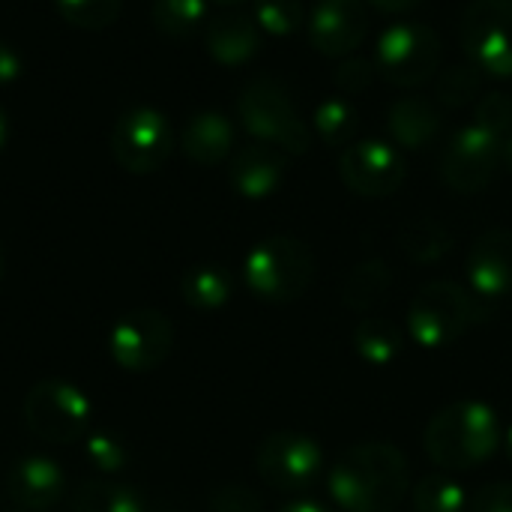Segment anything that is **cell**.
<instances>
[{
    "label": "cell",
    "mask_w": 512,
    "mask_h": 512,
    "mask_svg": "<svg viewBox=\"0 0 512 512\" xmlns=\"http://www.w3.org/2000/svg\"><path fill=\"white\" fill-rule=\"evenodd\" d=\"M477 120H483L486 126L498 129L501 135L510 138L512 132V99L507 93L495 90V93H486L480 102H477V111H474Z\"/></svg>",
    "instance_id": "obj_34"
},
{
    "label": "cell",
    "mask_w": 512,
    "mask_h": 512,
    "mask_svg": "<svg viewBox=\"0 0 512 512\" xmlns=\"http://www.w3.org/2000/svg\"><path fill=\"white\" fill-rule=\"evenodd\" d=\"M252 21L258 30L270 36H291L303 27V3L300 0H255Z\"/></svg>",
    "instance_id": "obj_31"
},
{
    "label": "cell",
    "mask_w": 512,
    "mask_h": 512,
    "mask_svg": "<svg viewBox=\"0 0 512 512\" xmlns=\"http://www.w3.org/2000/svg\"><path fill=\"white\" fill-rule=\"evenodd\" d=\"M150 18L159 33L186 39L207 24V0H153Z\"/></svg>",
    "instance_id": "obj_26"
},
{
    "label": "cell",
    "mask_w": 512,
    "mask_h": 512,
    "mask_svg": "<svg viewBox=\"0 0 512 512\" xmlns=\"http://www.w3.org/2000/svg\"><path fill=\"white\" fill-rule=\"evenodd\" d=\"M468 512H512V483H492L483 486L471 504Z\"/></svg>",
    "instance_id": "obj_36"
},
{
    "label": "cell",
    "mask_w": 512,
    "mask_h": 512,
    "mask_svg": "<svg viewBox=\"0 0 512 512\" xmlns=\"http://www.w3.org/2000/svg\"><path fill=\"white\" fill-rule=\"evenodd\" d=\"M315 279V255L297 237H267L255 243L243 261L246 288L264 303H294Z\"/></svg>",
    "instance_id": "obj_5"
},
{
    "label": "cell",
    "mask_w": 512,
    "mask_h": 512,
    "mask_svg": "<svg viewBox=\"0 0 512 512\" xmlns=\"http://www.w3.org/2000/svg\"><path fill=\"white\" fill-rule=\"evenodd\" d=\"M84 456L102 474H120L126 468V462H129L126 444L114 432H105V429L90 432L84 438Z\"/></svg>",
    "instance_id": "obj_32"
},
{
    "label": "cell",
    "mask_w": 512,
    "mask_h": 512,
    "mask_svg": "<svg viewBox=\"0 0 512 512\" xmlns=\"http://www.w3.org/2000/svg\"><path fill=\"white\" fill-rule=\"evenodd\" d=\"M408 489V459L387 441L348 447L330 471V495L342 512H396Z\"/></svg>",
    "instance_id": "obj_1"
},
{
    "label": "cell",
    "mask_w": 512,
    "mask_h": 512,
    "mask_svg": "<svg viewBox=\"0 0 512 512\" xmlns=\"http://www.w3.org/2000/svg\"><path fill=\"white\" fill-rule=\"evenodd\" d=\"M60 18L81 30H105L120 18L123 0H54Z\"/></svg>",
    "instance_id": "obj_30"
},
{
    "label": "cell",
    "mask_w": 512,
    "mask_h": 512,
    "mask_svg": "<svg viewBox=\"0 0 512 512\" xmlns=\"http://www.w3.org/2000/svg\"><path fill=\"white\" fill-rule=\"evenodd\" d=\"M279 512H333L327 504H321V501H312V498H297V501H291V504H285Z\"/></svg>",
    "instance_id": "obj_39"
},
{
    "label": "cell",
    "mask_w": 512,
    "mask_h": 512,
    "mask_svg": "<svg viewBox=\"0 0 512 512\" xmlns=\"http://www.w3.org/2000/svg\"><path fill=\"white\" fill-rule=\"evenodd\" d=\"M0 276H3V246H0Z\"/></svg>",
    "instance_id": "obj_44"
},
{
    "label": "cell",
    "mask_w": 512,
    "mask_h": 512,
    "mask_svg": "<svg viewBox=\"0 0 512 512\" xmlns=\"http://www.w3.org/2000/svg\"><path fill=\"white\" fill-rule=\"evenodd\" d=\"M261 480L285 495H306L324 474V450L300 432H273L255 456Z\"/></svg>",
    "instance_id": "obj_9"
},
{
    "label": "cell",
    "mask_w": 512,
    "mask_h": 512,
    "mask_svg": "<svg viewBox=\"0 0 512 512\" xmlns=\"http://www.w3.org/2000/svg\"><path fill=\"white\" fill-rule=\"evenodd\" d=\"M468 291L483 303H495L512 294V231L489 228L480 234L465 261Z\"/></svg>",
    "instance_id": "obj_14"
},
{
    "label": "cell",
    "mask_w": 512,
    "mask_h": 512,
    "mask_svg": "<svg viewBox=\"0 0 512 512\" xmlns=\"http://www.w3.org/2000/svg\"><path fill=\"white\" fill-rule=\"evenodd\" d=\"M237 114L243 129L285 156H303L312 147V129L306 126L291 93L267 75L252 78L237 99Z\"/></svg>",
    "instance_id": "obj_4"
},
{
    "label": "cell",
    "mask_w": 512,
    "mask_h": 512,
    "mask_svg": "<svg viewBox=\"0 0 512 512\" xmlns=\"http://www.w3.org/2000/svg\"><path fill=\"white\" fill-rule=\"evenodd\" d=\"M351 342H354V351L363 363L384 369L402 354L405 333L396 321H390L384 315H366L363 321H357Z\"/></svg>",
    "instance_id": "obj_23"
},
{
    "label": "cell",
    "mask_w": 512,
    "mask_h": 512,
    "mask_svg": "<svg viewBox=\"0 0 512 512\" xmlns=\"http://www.w3.org/2000/svg\"><path fill=\"white\" fill-rule=\"evenodd\" d=\"M213 3H222V6H234V3H243V0H213Z\"/></svg>",
    "instance_id": "obj_43"
},
{
    "label": "cell",
    "mask_w": 512,
    "mask_h": 512,
    "mask_svg": "<svg viewBox=\"0 0 512 512\" xmlns=\"http://www.w3.org/2000/svg\"><path fill=\"white\" fill-rule=\"evenodd\" d=\"M180 147L186 159L201 168L222 165L234 147V126L222 111H198L180 135Z\"/></svg>",
    "instance_id": "obj_20"
},
{
    "label": "cell",
    "mask_w": 512,
    "mask_h": 512,
    "mask_svg": "<svg viewBox=\"0 0 512 512\" xmlns=\"http://www.w3.org/2000/svg\"><path fill=\"white\" fill-rule=\"evenodd\" d=\"M93 405L69 381H39L24 396V423L45 444H72L87 435Z\"/></svg>",
    "instance_id": "obj_7"
},
{
    "label": "cell",
    "mask_w": 512,
    "mask_h": 512,
    "mask_svg": "<svg viewBox=\"0 0 512 512\" xmlns=\"http://www.w3.org/2000/svg\"><path fill=\"white\" fill-rule=\"evenodd\" d=\"M504 141L507 135H501L498 129L474 117L444 147V156H441L444 183L459 195L483 192L495 180V171L504 159Z\"/></svg>",
    "instance_id": "obj_8"
},
{
    "label": "cell",
    "mask_w": 512,
    "mask_h": 512,
    "mask_svg": "<svg viewBox=\"0 0 512 512\" xmlns=\"http://www.w3.org/2000/svg\"><path fill=\"white\" fill-rule=\"evenodd\" d=\"M399 252L411 264H435L453 249V231L435 216H414L399 228Z\"/></svg>",
    "instance_id": "obj_22"
},
{
    "label": "cell",
    "mask_w": 512,
    "mask_h": 512,
    "mask_svg": "<svg viewBox=\"0 0 512 512\" xmlns=\"http://www.w3.org/2000/svg\"><path fill=\"white\" fill-rule=\"evenodd\" d=\"M174 348L171 318L159 309H132L111 327L108 351L111 360L126 372H153L159 369Z\"/></svg>",
    "instance_id": "obj_10"
},
{
    "label": "cell",
    "mask_w": 512,
    "mask_h": 512,
    "mask_svg": "<svg viewBox=\"0 0 512 512\" xmlns=\"http://www.w3.org/2000/svg\"><path fill=\"white\" fill-rule=\"evenodd\" d=\"M393 285H396V276H393L390 264L381 261V258H369V261L357 264L345 276L342 303H345V309H351L357 315H366V312L378 309L390 297Z\"/></svg>",
    "instance_id": "obj_21"
},
{
    "label": "cell",
    "mask_w": 512,
    "mask_h": 512,
    "mask_svg": "<svg viewBox=\"0 0 512 512\" xmlns=\"http://www.w3.org/2000/svg\"><path fill=\"white\" fill-rule=\"evenodd\" d=\"M423 444L441 471H474L498 450L501 423L486 402H453L429 420Z\"/></svg>",
    "instance_id": "obj_2"
},
{
    "label": "cell",
    "mask_w": 512,
    "mask_h": 512,
    "mask_svg": "<svg viewBox=\"0 0 512 512\" xmlns=\"http://www.w3.org/2000/svg\"><path fill=\"white\" fill-rule=\"evenodd\" d=\"M69 512H147V501L126 483L90 480L72 492Z\"/></svg>",
    "instance_id": "obj_25"
},
{
    "label": "cell",
    "mask_w": 512,
    "mask_h": 512,
    "mask_svg": "<svg viewBox=\"0 0 512 512\" xmlns=\"http://www.w3.org/2000/svg\"><path fill=\"white\" fill-rule=\"evenodd\" d=\"M486 318V303L474 297L465 285L450 279H435L417 291L408 306V336L429 351L459 342L474 324Z\"/></svg>",
    "instance_id": "obj_3"
},
{
    "label": "cell",
    "mask_w": 512,
    "mask_h": 512,
    "mask_svg": "<svg viewBox=\"0 0 512 512\" xmlns=\"http://www.w3.org/2000/svg\"><path fill=\"white\" fill-rule=\"evenodd\" d=\"M375 72H378V69H375L372 60L354 57V60H345V63L333 72V84H336L339 93H363V90L372 84Z\"/></svg>",
    "instance_id": "obj_35"
},
{
    "label": "cell",
    "mask_w": 512,
    "mask_h": 512,
    "mask_svg": "<svg viewBox=\"0 0 512 512\" xmlns=\"http://www.w3.org/2000/svg\"><path fill=\"white\" fill-rule=\"evenodd\" d=\"M369 6H375L378 12H387V15H402V12H411L414 6H420L423 0H366Z\"/></svg>",
    "instance_id": "obj_38"
},
{
    "label": "cell",
    "mask_w": 512,
    "mask_h": 512,
    "mask_svg": "<svg viewBox=\"0 0 512 512\" xmlns=\"http://www.w3.org/2000/svg\"><path fill=\"white\" fill-rule=\"evenodd\" d=\"M162 512H174V510H162Z\"/></svg>",
    "instance_id": "obj_45"
},
{
    "label": "cell",
    "mask_w": 512,
    "mask_h": 512,
    "mask_svg": "<svg viewBox=\"0 0 512 512\" xmlns=\"http://www.w3.org/2000/svg\"><path fill=\"white\" fill-rule=\"evenodd\" d=\"M468 60L489 75H512V0H474L462 18Z\"/></svg>",
    "instance_id": "obj_11"
},
{
    "label": "cell",
    "mask_w": 512,
    "mask_h": 512,
    "mask_svg": "<svg viewBox=\"0 0 512 512\" xmlns=\"http://www.w3.org/2000/svg\"><path fill=\"white\" fill-rule=\"evenodd\" d=\"M312 126L315 132L321 135V141L327 147H348L360 129V117L354 111V105L342 96H333V99H324L318 108H315V117H312Z\"/></svg>",
    "instance_id": "obj_27"
},
{
    "label": "cell",
    "mask_w": 512,
    "mask_h": 512,
    "mask_svg": "<svg viewBox=\"0 0 512 512\" xmlns=\"http://www.w3.org/2000/svg\"><path fill=\"white\" fill-rule=\"evenodd\" d=\"M480 87H483V72L468 60V63H456L441 72V78L435 84V96L447 108H465L468 102H474L480 96Z\"/></svg>",
    "instance_id": "obj_29"
},
{
    "label": "cell",
    "mask_w": 512,
    "mask_h": 512,
    "mask_svg": "<svg viewBox=\"0 0 512 512\" xmlns=\"http://www.w3.org/2000/svg\"><path fill=\"white\" fill-rule=\"evenodd\" d=\"M393 141L405 150H423L444 132V111L423 96H402L387 114Z\"/></svg>",
    "instance_id": "obj_19"
},
{
    "label": "cell",
    "mask_w": 512,
    "mask_h": 512,
    "mask_svg": "<svg viewBox=\"0 0 512 512\" xmlns=\"http://www.w3.org/2000/svg\"><path fill=\"white\" fill-rule=\"evenodd\" d=\"M24 72V57L15 45L0 39V87H9L21 78Z\"/></svg>",
    "instance_id": "obj_37"
},
{
    "label": "cell",
    "mask_w": 512,
    "mask_h": 512,
    "mask_svg": "<svg viewBox=\"0 0 512 512\" xmlns=\"http://www.w3.org/2000/svg\"><path fill=\"white\" fill-rule=\"evenodd\" d=\"M288 171V156L270 144H246L228 168V180L234 186L237 195L249 198V201H261L267 195H273Z\"/></svg>",
    "instance_id": "obj_17"
},
{
    "label": "cell",
    "mask_w": 512,
    "mask_h": 512,
    "mask_svg": "<svg viewBox=\"0 0 512 512\" xmlns=\"http://www.w3.org/2000/svg\"><path fill=\"white\" fill-rule=\"evenodd\" d=\"M468 504L471 501L462 483H456L444 471L423 477L414 489V512H465Z\"/></svg>",
    "instance_id": "obj_28"
},
{
    "label": "cell",
    "mask_w": 512,
    "mask_h": 512,
    "mask_svg": "<svg viewBox=\"0 0 512 512\" xmlns=\"http://www.w3.org/2000/svg\"><path fill=\"white\" fill-rule=\"evenodd\" d=\"M444 57L438 33L417 21H399L387 27L375 45V69L396 87H420L435 78Z\"/></svg>",
    "instance_id": "obj_6"
},
{
    "label": "cell",
    "mask_w": 512,
    "mask_h": 512,
    "mask_svg": "<svg viewBox=\"0 0 512 512\" xmlns=\"http://www.w3.org/2000/svg\"><path fill=\"white\" fill-rule=\"evenodd\" d=\"M369 18L363 0H318L309 15V42L324 57H345L366 39Z\"/></svg>",
    "instance_id": "obj_15"
},
{
    "label": "cell",
    "mask_w": 512,
    "mask_h": 512,
    "mask_svg": "<svg viewBox=\"0 0 512 512\" xmlns=\"http://www.w3.org/2000/svg\"><path fill=\"white\" fill-rule=\"evenodd\" d=\"M6 138H9V120H6V114H3V108H0V150H3V144H6Z\"/></svg>",
    "instance_id": "obj_40"
},
{
    "label": "cell",
    "mask_w": 512,
    "mask_h": 512,
    "mask_svg": "<svg viewBox=\"0 0 512 512\" xmlns=\"http://www.w3.org/2000/svg\"><path fill=\"white\" fill-rule=\"evenodd\" d=\"M234 282L231 273L219 264H198L189 267L180 279V297L186 306L198 309V312H213L222 309L231 300Z\"/></svg>",
    "instance_id": "obj_24"
},
{
    "label": "cell",
    "mask_w": 512,
    "mask_h": 512,
    "mask_svg": "<svg viewBox=\"0 0 512 512\" xmlns=\"http://www.w3.org/2000/svg\"><path fill=\"white\" fill-rule=\"evenodd\" d=\"M6 492L18 512H48L66 495V474L48 456H27L9 468Z\"/></svg>",
    "instance_id": "obj_16"
},
{
    "label": "cell",
    "mask_w": 512,
    "mask_h": 512,
    "mask_svg": "<svg viewBox=\"0 0 512 512\" xmlns=\"http://www.w3.org/2000/svg\"><path fill=\"white\" fill-rule=\"evenodd\" d=\"M210 512H264V501L249 486L228 483L210 495Z\"/></svg>",
    "instance_id": "obj_33"
},
{
    "label": "cell",
    "mask_w": 512,
    "mask_h": 512,
    "mask_svg": "<svg viewBox=\"0 0 512 512\" xmlns=\"http://www.w3.org/2000/svg\"><path fill=\"white\" fill-rule=\"evenodd\" d=\"M504 162H507V168H510V174H512V132H510V138L504 141Z\"/></svg>",
    "instance_id": "obj_41"
},
{
    "label": "cell",
    "mask_w": 512,
    "mask_h": 512,
    "mask_svg": "<svg viewBox=\"0 0 512 512\" xmlns=\"http://www.w3.org/2000/svg\"><path fill=\"white\" fill-rule=\"evenodd\" d=\"M501 444H504V450H507V459H510V462H512V426H510V429H507V435L501 438Z\"/></svg>",
    "instance_id": "obj_42"
},
{
    "label": "cell",
    "mask_w": 512,
    "mask_h": 512,
    "mask_svg": "<svg viewBox=\"0 0 512 512\" xmlns=\"http://www.w3.org/2000/svg\"><path fill=\"white\" fill-rule=\"evenodd\" d=\"M174 150L171 123L156 108H132L114 123L111 153L129 174L159 171Z\"/></svg>",
    "instance_id": "obj_12"
},
{
    "label": "cell",
    "mask_w": 512,
    "mask_h": 512,
    "mask_svg": "<svg viewBox=\"0 0 512 512\" xmlns=\"http://www.w3.org/2000/svg\"><path fill=\"white\" fill-rule=\"evenodd\" d=\"M405 159L402 153L381 141V138H363L351 141L339 153V177L342 183L363 198H387L402 189L405 183Z\"/></svg>",
    "instance_id": "obj_13"
},
{
    "label": "cell",
    "mask_w": 512,
    "mask_h": 512,
    "mask_svg": "<svg viewBox=\"0 0 512 512\" xmlns=\"http://www.w3.org/2000/svg\"><path fill=\"white\" fill-rule=\"evenodd\" d=\"M204 42H207L210 57H213L219 66L234 69V66L249 63V60L258 54L261 30H258V24H255L249 15L225 12V15H216L213 21H207V27H204Z\"/></svg>",
    "instance_id": "obj_18"
}]
</instances>
